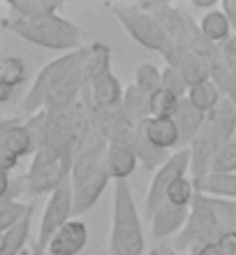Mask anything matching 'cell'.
Masks as SVG:
<instances>
[{
	"mask_svg": "<svg viewBox=\"0 0 236 255\" xmlns=\"http://www.w3.org/2000/svg\"><path fill=\"white\" fill-rule=\"evenodd\" d=\"M220 58H223V63L227 65V70H230L232 74H236V35L230 37L225 44H220Z\"/></svg>",
	"mask_w": 236,
	"mask_h": 255,
	"instance_id": "obj_37",
	"label": "cell"
},
{
	"mask_svg": "<svg viewBox=\"0 0 236 255\" xmlns=\"http://www.w3.org/2000/svg\"><path fill=\"white\" fill-rule=\"evenodd\" d=\"M0 26H2V30H9L35 47L51 49V51L72 54V51H79L81 44V30L72 21L63 19L58 14L40 21H23L9 16V19H0Z\"/></svg>",
	"mask_w": 236,
	"mask_h": 255,
	"instance_id": "obj_3",
	"label": "cell"
},
{
	"mask_svg": "<svg viewBox=\"0 0 236 255\" xmlns=\"http://www.w3.org/2000/svg\"><path fill=\"white\" fill-rule=\"evenodd\" d=\"M7 7H9L14 19L40 21L47 16H54L61 9V2H54V0H9Z\"/></svg>",
	"mask_w": 236,
	"mask_h": 255,
	"instance_id": "obj_25",
	"label": "cell"
},
{
	"mask_svg": "<svg viewBox=\"0 0 236 255\" xmlns=\"http://www.w3.org/2000/svg\"><path fill=\"white\" fill-rule=\"evenodd\" d=\"M128 148L137 155V160L146 165V169H156V172L169 160V155H171L169 151H164V148H157L156 144L146 137L142 123L135 126V132H132V137H130V141H128Z\"/></svg>",
	"mask_w": 236,
	"mask_h": 255,
	"instance_id": "obj_20",
	"label": "cell"
},
{
	"mask_svg": "<svg viewBox=\"0 0 236 255\" xmlns=\"http://www.w3.org/2000/svg\"><path fill=\"white\" fill-rule=\"evenodd\" d=\"M83 58H86V54H83ZM83 58H81L79 65L56 86L54 93L49 95L47 105H44V109H47L49 114H56V116L68 114L70 109L79 102L81 93H83Z\"/></svg>",
	"mask_w": 236,
	"mask_h": 255,
	"instance_id": "obj_11",
	"label": "cell"
},
{
	"mask_svg": "<svg viewBox=\"0 0 236 255\" xmlns=\"http://www.w3.org/2000/svg\"><path fill=\"white\" fill-rule=\"evenodd\" d=\"M149 255H178V253L171 246H167V244H157V246H153L149 251Z\"/></svg>",
	"mask_w": 236,
	"mask_h": 255,
	"instance_id": "obj_42",
	"label": "cell"
},
{
	"mask_svg": "<svg viewBox=\"0 0 236 255\" xmlns=\"http://www.w3.org/2000/svg\"><path fill=\"white\" fill-rule=\"evenodd\" d=\"M192 5L195 7H206V9L211 12V9L218 5V0H192Z\"/></svg>",
	"mask_w": 236,
	"mask_h": 255,
	"instance_id": "obj_43",
	"label": "cell"
},
{
	"mask_svg": "<svg viewBox=\"0 0 236 255\" xmlns=\"http://www.w3.org/2000/svg\"><path fill=\"white\" fill-rule=\"evenodd\" d=\"M33 153V141H30L23 116L2 119L0 121V167L12 172L21 158Z\"/></svg>",
	"mask_w": 236,
	"mask_h": 255,
	"instance_id": "obj_10",
	"label": "cell"
},
{
	"mask_svg": "<svg viewBox=\"0 0 236 255\" xmlns=\"http://www.w3.org/2000/svg\"><path fill=\"white\" fill-rule=\"evenodd\" d=\"M33 214L35 207H28V214L21 218L14 228H9L5 235L0 237V255H21L23 249L30 242V228H33Z\"/></svg>",
	"mask_w": 236,
	"mask_h": 255,
	"instance_id": "obj_23",
	"label": "cell"
},
{
	"mask_svg": "<svg viewBox=\"0 0 236 255\" xmlns=\"http://www.w3.org/2000/svg\"><path fill=\"white\" fill-rule=\"evenodd\" d=\"M142 7L156 16L162 30L169 35V40L174 44L185 47L190 30V14H183L178 7L169 5V2H142Z\"/></svg>",
	"mask_w": 236,
	"mask_h": 255,
	"instance_id": "obj_12",
	"label": "cell"
},
{
	"mask_svg": "<svg viewBox=\"0 0 236 255\" xmlns=\"http://www.w3.org/2000/svg\"><path fill=\"white\" fill-rule=\"evenodd\" d=\"M109 72H111V49L102 42H93L90 47H86V58H83V91Z\"/></svg>",
	"mask_w": 236,
	"mask_h": 255,
	"instance_id": "obj_22",
	"label": "cell"
},
{
	"mask_svg": "<svg viewBox=\"0 0 236 255\" xmlns=\"http://www.w3.org/2000/svg\"><path fill=\"white\" fill-rule=\"evenodd\" d=\"M123 93L125 88L121 86V81L114 77V72L104 74L97 81H93L90 86L83 91V105L86 107H116L123 102Z\"/></svg>",
	"mask_w": 236,
	"mask_h": 255,
	"instance_id": "obj_17",
	"label": "cell"
},
{
	"mask_svg": "<svg viewBox=\"0 0 236 255\" xmlns=\"http://www.w3.org/2000/svg\"><path fill=\"white\" fill-rule=\"evenodd\" d=\"M190 255H220L216 244H197L190 249Z\"/></svg>",
	"mask_w": 236,
	"mask_h": 255,
	"instance_id": "obj_40",
	"label": "cell"
},
{
	"mask_svg": "<svg viewBox=\"0 0 236 255\" xmlns=\"http://www.w3.org/2000/svg\"><path fill=\"white\" fill-rule=\"evenodd\" d=\"M0 30H2V26H0ZM0 121H2V119H0Z\"/></svg>",
	"mask_w": 236,
	"mask_h": 255,
	"instance_id": "obj_45",
	"label": "cell"
},
{
	"mask_svg": "<svg viewBox=\"0 0 236 255\" xmlns=\"http://www.w3.org/2000/svg\"><path fill=\"white\" fill-rule=\"evenodd\" d=\"M234 141H236V134H234Z\"/></svg>",
	"mask_w": 236,
	"mask_h": 255,
	"instance_id": "obj_46",
	"label": "cell"
},
{
	"mask_svg": "<svg viewBox=\"0 0 236 255\" xmlns=\"http://www.w3.org/2000/svg\"><path fill=\"white\" fill-rule=\"evenodd\" d=\"M109 9L114 12V16L118 19L128 35L137 44H142L149 51L164 56L174 42L169 40V35L162 30V26L157 23V19L151 12H146L142 5H109Z\"/></svg>",
	"mask_w": 236,
	"mask_h": 255,
	"instance_id": "obj_4",
	"label": "cell"
},
{
	"mask_svg": "<svg viewBox=\"0 0 236 255\" xmlns=\"http://www.w3.org/2000/svg\"><path fill=\"white\" fill-rule=\"evenodd\" d=\"M28 207H30V204L0 200V237L5 235L9 228H14V225L28 214Z\"/></svg>",
	"mask_w": 236,
	"mask_h": 255,
	"instance_id": "obj_31",
	"label": "cell"
},
{
	"mask_svg": "<svg viewBox=\"0 0 236 255\" xmlns=\"http://www.w3.org/2000/svg\"><path fill=\"white\" fill-rule=\"evenodd\" d=\"M144 132L157 148H176L178 146V128H176L174 119H162V116H151L142 123Z\"/></svg>",
	"mask_w": 236,
	"mask_h": 255,
	"instance_id": "obj_24",
	"label": "cell"
},
{
	"mask_svg": "<svg viewBox=\"0 0 236 255\" xmlns=\"http://www.w3.org/2000/svg\"><path fill=\"white\" fill-rule=\"evenodd\" d=\"M178 98L169 95L167 91H157L151 98V116H162V119H174L176 109H178Z\"/></svg>",
	"mask_w": 236,
	"mask_h": 255,
	"instance_id": "obj_34",
	"label": "cell"
},
{
	"mask_svg": "<svg viewBox=\"0 0 236 255\" xmlns=\"http://www.w3.org/2000/svg\"><path fill=\"white\" fill-rule=\"evenodd\" d=\"M111 255H146V237L135 195L128 181H114V211H111Z\"/></svg>",
	"mask_w": 236,
	"mask_h": 255,
	"instance_id": "obj_2",
	"label": "cell"
},
{
	"mask_svg": "<svg viewBox=\"0 0 236 255\" xmlns=\"http://www.w3.org/2000/svg\"><path fill=\"white\" fill-rule=\"evenodd\" d=\"M188 169H190V148L174 151V153L169 155V160L157 169L156 176H153V181H151V186H149V193H146V211H144L146 221H151L153 214L167 202L169 188H171L178 179H183Z\"/></svg>",
	"mask_w": 236,
	"mask_h": 255,
	"instance_id": "obj_8",
	"label": "cell"
},
{
	"mask_svg": "<svg viewBox=\"0 0 236 255\" xmlns=\"http://www.w3.org/2000/svg\"><path fill=\"white\" fill-rule=\"evenodd\" d=\"M72 216H75V211H72V181H65L56 193L49 195L47 207L42 211L40 232H37L35 244H37L40 249L47 251L51 237H54L65 223L72 221Z\"/></svg>",
	"mask_w": 236,
	"mask_h": 255,
	"instance_id": "obj_9",
	"label": "cell"
},
{
	"mask_svg": "<svg viewBox=\"0 0 236 255\" xmlns=\"http://www.w3.org/2000/svg\"><path fill=\"white\" fill-rule=\"evenodd\" d=\"M30 255H49V253L44 249H40V246L33 242V244H30Z\"/></svg>",
	"mask_w": 236,
	"mask_h": 255,
	"instance_id": "obj_44",
	"label": "cell"
},
{
	"mask_svg": "<svg viewBox=\"0 0 236 255\" xmlns=\"http://www.w3.org/2000/svg\"><path fill=\"white\" fill-rule=\"evenodd\" d=\"M204 121H206V114H202L197 107H192L188 98L178 102V109L174 114V123L178 128V146H176V151L190 148V144L197 139V134L202 132Z\"/></svg>",
	"mask_w": 236,
	"mask_h": 255,
	"instance_id": "obj_18",
	"label": "cell"
},
{
	"mask_svg": "<svg viewBox=\"0 0 236 255\" xmlns=\"http://www.w3.org/2000/svg\"><path fill=\"white\" fill-rule=\"evenodd\" d=\"M195 193L213 197V200H236V174H220L209 172L204 176L190 179Z\"/></svg>",
	"mask_w": 236,
	"mask_h": 255,
	"instance_id": "obj_19",
	"label": "cell"
},
{
	"mask_svg": "<svg viewBox=\"0 0 236 255\" xmlns=\"http://www.w3.org/2000/svg\"><path fill=\"white\" fill-rule=\"evenodd\" d=\"M88 242V228L83 221H77L72 218L70 223H65L47 246L49 255H79L83 251Z\"/></svg>",
	"mask_w": 236,
	"mask_h": 255,
	"instance_id": "obj_16",
	"label": "cell"
},
{
	"mask_svg": "<svg viewBox=\"0 0 236 255\" xmlns=\"http://www.w3.org/2000/svg\"><path fill=\"white\" fill-rule=\"evenodd\" d=\"M199 28H202V35H204V37H206L211 44H216V47L225 44V42L232 37L230 21H227V16H225L220 9H211V12L204 14Z\"/></svg>",
	"mask_w": 236,
	"mask_h": 255,
	"instance_id": "obj_27",
	"label": "cell"
},
{
	"mask_svg": "<svg viewBox=\"0 0 236 255\" xmlns=\"http://www.w3.org/2000/svg\"><path fill=\"white\" fill-rule=\"evenodd\" d=\"M162 91H167L169 95H174V98H178V100H185L190 86H188V81L183 79L176 70L164 67V70H162Z\"/></svg>",
	"mask_w": 236,
	"mask_h": 255,
	"instance_id": "obj_35",
	"label": "cell"
},
{
	"mask_svg": "<svg viewBox=\"0 0 236 255\" xmlns=\"http://www.w3.org/2000/svg\"><path fill=\"white\" fill-rule=\"evenodd\" d=\"M9 183H12V174L7 169L0 167V200H7V193H9Z\"/></svg>",
	"mask_w": 236,
	"mask_h": 255,
	"instance_id": "obj_41",
	"label": "cell"
},
{
	"mask_svg": "<svg viewBox=\"0 0 236 255\" xmlns=\"http://www.w3.org/2000/svg\"><path fill=\"white\" fill-rule=\"evenodd\" d=\"M211 172L220 174H236V141L225 144L211 160Z\"/></svg>",
	"mask_w": 236,
	"mask_h": 255,
	"instance_id": "obj_33",
	"label": "cell"
},
{
	"mask_svg": "<svg viewBox=\"0 0 236 255\" xmlns=\"http://www.w3.org/2000/svg\"><path fill=\"white\" fill-rule=\"evenodd\" d=\"M223 228L216 218V211L211 207V200L206 195L195 193V200L190 204V216L183 232L174 239V246L171 249L178 253V251L192 249L197 244H218V239L223 237Z\"/></svg>",
	"mask_w": 236,
	"mask_h": 255,
	"instance_id": "obj_6",
	"label": "cell"
},
{
	"mask_svg": "<svg viewBox=\"0 0 236 255\" xmlns=\"http://www.w3.org/2000/svg\"><path fill=\"white\" fill-rule=\"evenodd\" d=\"M109 181L111 179L107 174V167H100L97 172L86 176L83 181L72 183V211H75V216L90 211L102 197V193L107 190Z\"/></svg>",
	"mask_w": 236,
	"mask_h": 255,
	"instance_id": "obj_15",
	"label": "cell"
},
{
	"mask_svg": "<svg viewBox=\"0 0 236 255\" xmlns=\"http://www.w3.org/2000/svg\"><path fill=\"white\" fill-rule=\"evenodd\" d=\"M121 105H123V112H125V116L130 119L132 126H139V123H144L146 119H151V98L144 95L135 84L125 88Z\"/></svg>",
	"mask_w": 236,
	"mask_h": 255,
	"instance_id": "obj_26",
	"label": "cell"
},
{
	"mask_svg": "<svg viewBox=\"0 0 236 255\" xmlns=\"http://www.w3.org/2000/svg\"><path fill=\"white\" fill-rule=\"evenodd\" d=\"M83 54H86V47L79 49V51H72V54L58 56L56 61L47 63V65L42 67L40 72H37V77H35L30 91H28L23 102H21V112L26 116H33V114H37V112H42L49 100V95L54 93L56 86L79 65Z\"/></svg>",
	"mask_w": 236,
	"mask_h": 255,
	"instance_id": "obj_5",
	"label": "cell"
},
{
	"mask_svg": "<svg viewBox=\"0 0 236 255\" xmlns=\"http://www.w3.org/2000/svg\"><path fill=\"white\" fill-rule=\"evenodd\" d=\"M218 251L220 255H236V232H227L218 239Z\"/></svg>",
	"mask_w": 236,
	"mask_h": 255,
	"instance_id": "obj_38",
	"label": "cell"
},
{
	"mask_svg": "<svg viewBox=\"0 0 236 255\" xmlns=\"http://www.w3.org/2000/svg\"><path fill=\"white\" fill-rule=\"evenodd\" d=\"M234 134H236V105L232 100H227V98H223V102L211 114H206L202 132L197 134V139L190 144V172H192V179L209 174L213 155L225 144L234 141Z\"/></svg>",
	"mask_w": 236,
	"mask_h": 255,
	"instance_id": "obj_1",
	"label": "cell"
},
{
	"mask_svg": "<svg viewBox=\"0 0 236 255\" xmlns=\"http://www.w3.org/2000/svg\"><path fill=\"white\" fill-rule=\"evenodd\" d=\"M192 200H195V188H192V181L185 176L178 179L167 193V202H171L176 207H190Z\"/></svg>",
	"mask_w": 236,
	"mask_h": 255,
	"instance_id": "obj_36",
	"label": "cell"
},
{
	"mask_svg": "<svg viewBox=\"0 0 236 255\" xmlns=\"http://www.w3.org/2000/svg\"><path fill=\"white\" fill-rule=\"evenodd\" d=\"M188 100H190V105L197 107L202 114H211V112L223 102V93H220V88H218L213 81L206 79V81H202V84L190 86Z\"/></svg>",
	"mask_w": 236,
	"mask_h": 255,
	"instance_id": "obj_28",
	"label": "cell"
},
{
	"mask_svg": "<svg viewBox=\"0 0 236 255\" xmlns=\"http://www.w3.org/2000/svg\"><path fill=\"white\" fill-rule=\"evenodd\" d=\"M135 86L139 88L144 95L153 98L157 91H162V70H157L153 63L139 65L135 72Z\"/></svg>",
	"mask_w": 236,
	"mask_h": 255,
	"instance_id": "obj_30",
	"label": "cell"
},
{
	"mask_svg": "<svg viewBox=\"0 0 236 255\" xmlns=\"http://www.w3.org/2000/svg\"><path fill=\"white\" fill-rule=\"evenodd\" d=\"M190 216V207H176L171 202H164L160 209H157L153 218H151V237L156 242H167L169 237H178L188 223Z\"/></svg>",
	"mask_w": 236,
	"mask_h": 255,
	"instance_id": "obj_14",
	"label": "cell"
},
{
	"mask_svg": "<svg viewBox=\"0 0 236 255\" xmlns=\"http://www.w3.org/2000/svg\"><path fill=\"white\" fill-rule=\"evenodd\" d=\"M220 12L227 16L232 30L236 33V0H223V2H220Z\"/></svg>",
	"mask_w": 236,
	"mask_h": 255,
	"instance_id": "obj_39",
	"label": "cell"
},
{
	"mask_svg": "<svg viewBox=\"0 0 236 255\" xmlns=\"http://www.w3.org/2000/svg\"><path fill=\"white\" fill-rule=\"evenodd\" d=\"M28 193L30 195H51L70 181V169L63 165L61 155L51 148H40L33 155L28 169Z\"/></svg>",
	"mask_w": 236,
	"mask_h": 255,
	"instance_id": "obj_7",
	"label": "cell"
},
{
	"mask_svg": "<svg viewBox=\"0 0 236 255\" xmlns=\"http://www.w3.org/2000/svg\"><path fill=\"white\" fill-rule=\"evenodd\" d=\"M209 200L225 235L236 232V200H213V197H209Z\"/></svg>",
	"mask_w": 236,
	"mask_h": 255,
	"instance_id": "obj_32",
	"label": "cell"
},
{
	"mask_svg": "<svg viewBox=\"0 0 236 255\" xmlns=\"http://www.w3.org/2000/svg\"><path fill=\"white\" fill-rule=\"evenodd\" d=\"M137 155L128 146L121 144H109L104 153V167L111 181H128V176L137 169Z\"/></svg>",
	"mask_w": 236,
	"mask_h": 255,
	"instance_id": "obj_21",
	"label": "cell"
},
{
	"mask_svg": "<svg viewBox=\"0 0 236 255\" xmlns=\"http://www.w3.org/2000/svg\"><path fill=\"white\" fill-rule=\"evenodd\" d=\"M162 58L167 61V67L176 70L183 79L188 81V86H195V84H202V81L211 79L209 67L204 65L202 58L195 56L190 49L181 47V44H171V47L164 51Z\"/></svg>",
	"mask_w": 236,
	"mask_h": 255,
	"instance_id": "obj_13",
	"label": "cell"
},
{
	"mask_svg": "<svg viewBox=\"0 0 236 255\" xmlns=\"http://www.w3.org/2000/svg\"><path fill=\"white\" fill-rule=\"evenodd\" d=\"M28 79V65L23 63V58L19 56H5V58H0V84L7 88H16L21 84H26Z\"/></svg>",
	"mask_w": 236,
	"mask_h": 255,
	"instance_id": "obj_29",
	"label": "cell"
}]
</instances>
